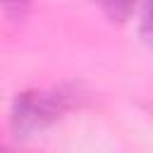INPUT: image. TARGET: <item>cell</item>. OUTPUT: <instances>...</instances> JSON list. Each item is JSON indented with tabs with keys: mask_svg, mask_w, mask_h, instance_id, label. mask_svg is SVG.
<instances>
[{
	"mask_svg": "<svg viewBox=\"0 0 153 153\" xmlns=\"http://www.w3.org/2000/svg\"><path fill=\"white\" fill-rule=\"evenodd\" d=\"M76 103L74 91H26L14 98L12 105V127L22 136H31L48 124H53L65 110H69Z\"/></svg>",
	"mask_w": 153,
	"mask_h": 153,
	"instance_id": "obj_1",
	"label": "cell"
},
{
	"mask_svg": "<svg viewBox=\"0 0 153 153\" xmlns=\"http://www.w3.org/2000/svg\"><path fill=\"white\" fill-rule=\"evenodd\" d=\"M96 2H98L112 19H120V22H122V19H127V17L136 10V2H139V0H96Z\"/></svg>",
	"mask_w": 153,
	"mask_h": 153,
	"instance_id": "obj_2",
	"label": "cell"
},
{
	"mask_svg": "<svg viewBox=\"0 0 153 153\" xmlns=\"http://www.w3.org/2000/svg\"><path fill=\"white\" fill-rule=\"evenodd\" d=\"M2 5H7V7H22V5H26L29 0H0Z\"/></svg>",
	"mask_w": 153,
	"mask_h": 153,
	"instance_id": "obj_3",
	"label": "cell"
},
{
	"mask_svg": "<svg viewBox=\"0 0 153 153\" xmlns=\"http://www.w3.org/2000/svg\"><path fill=\"white\" fill-rule=\"evenodd\" d=\"M0 153H2V148H0Z\"/></svg>",
	"mask_w": 153,
	"mask_h": 153,
	"instance_id": "obj_4",
	"label": "cell"
}]
</instances>
